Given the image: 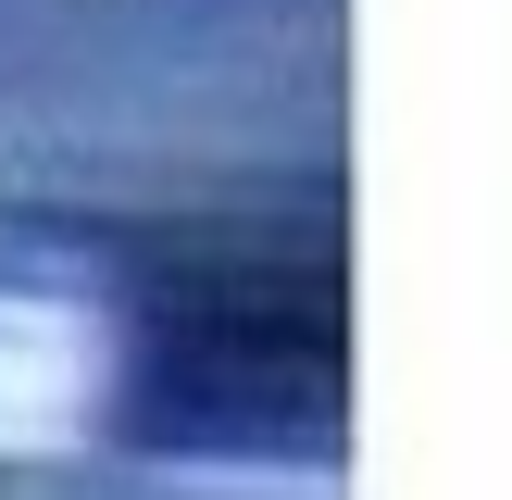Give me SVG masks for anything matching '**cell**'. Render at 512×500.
Masks as SVG:
<instances>
[{
  "label": "cell",
  "instance_id": "1",
  "mask_svg": "<svg viewBox=\"0 0 512 500\" xmlns=\"http://www.w3.org/2000/svg\"><path fill=\"white\" fill-rule=\"evenodd\" d=\"M113 400V313L50 275H0V463H63Z\"/></svg>",
  "mask_w": 512,
  "mask_h": 500
}]
</instances>
